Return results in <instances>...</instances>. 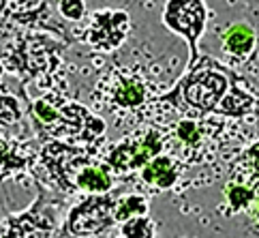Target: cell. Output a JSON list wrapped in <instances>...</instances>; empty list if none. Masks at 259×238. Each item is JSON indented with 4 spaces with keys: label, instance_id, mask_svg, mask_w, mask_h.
I'll use <instances>...</instances> for the list:
<instances>
[{
    "label": "cell",
    "instance_id": "obj_15",
    "mask_svg": "<svg viewBox=\"0 0 259 238\" xmlns=\"http://www.w3.org/2000/svg\"><path fill=\"white\" fill-rule=\"evenodd\" d=\"M150 213V202L142 193H128L116 197V208H114V221L120 225L135 217H148Z\"/></svg>",
    "mask_w": 259,
    "mask_h": 238
},
{
    "label": "cell",
    "instance_id": "obj_2",
    "mask_svg": "<svg viewBox=\"0 0 259 238\" xmlns=\"http://www.w3.org/2000/svg\"><path fill=\"white\" fill-rule=\"evenodd\" d=\"M36 131L50 140L92 146L103 140L107 125L95 116L88 107L71 103L60 95H48L36 99L30 107Z\"/></svg>",
    "mask_w": 259,
    "mask_h": 238
},
{
    "label": "cell",
    "instance_id": "obj_7",
    "mask_svg": "<svg viewBox=\"0 0 259 238\" xmlns=\"http://www.w3.org/2000/svg\"><path fill=\"white\" fill-rule=\"evenodd\" d=\"M163 24L189 41V69L197 62V39L206 26V5L201 0H167L163 9Z\"/></svg>",
    "mask_w": 259,
    "mask_h": 238
},
{
    "label": "cell",
    "instance_id": "obj_18",
    "mask_svg": "<svg viewBox=\"0 0 259 238\" xmlns=\"http://www.w3.org/2000/svg\"><path fill=\"white\" fill-rule=\"evenodd\" d=\"M20 116H22L20 103H17L11 95H5L3 90H0V127L17 123Z\"/></svg>",
    "mask_w": 259,
    "mask_h": 238
},
{
    "label": "cell",
    "instance_id": "obj_4",
    "mask_svg": "<svg viewBox=\"0 0 259 238\" xmlns=\"http://www.w3.org/2000/svg\"><path fill=\"white\" fill-rule=\"evenodd\" d=\"M165 152V133L159 125H142L114 144H105L99 154L114 174L140 172L156 154Z\"/></svg>",
    "mask_w": 259,
    "mask_h": 238
},
{
    "label": "cell",
    "instance_id": "obj_19",
    "mask_svg": "<svg viewBox=\"0 0 259 238\" xmlns=\"http://www.w3.org/2000/svg\"><path fill=\"white\" fill-rule=\"evenodd\" d=\"M58 11L64 20L69 22H79L86 13V3L84 0H60L58 3Z\"/></svg>",
    "mask_w": 259,
    "mask_h": 238
},
{
    "label": "cell",
    "instance_id": "obj_5",
    "mask_svg": "<svg viewBox=\"0 0 259 238\" xmlns=\"http://www.w3.org/2000/svg\"><path fill=\"white\" fill-rule=\"evenodd\" d=\"M114 208H116V195L103 193V195H86L79 200L69 215L67 221L60 227L58 238H90L99 236L109 230L114 221Z\"/></svg>",
    "mask_w": 259,
    "mask_h": 238
},
{
    "label": "cell",
    "instance_id": "obj_9",
    "mask_svg": "<svg viewBox=\"0 0 259 238\" xmlns=\"http://www.w3.org/2000/svg\"><path fill=\"white\" fill-rule=\"evenodd\" d=\"M131 30V17L124 11H99L92 13L86 28V41L99 52H112L124 43Z\"/></svg>",
    "mask_w": 259,
    "mask_h": 238
},
{
    "label": "cell",
    "instance_id": "obj_3",
    "mask_svg": "<svg viewBox=\"0 0 259 238\" xmlns=\"http://www.w3.org/2000/svg\"><path fill=\"white\" fill-rule=\"evenodd\" d=\"M161 129L165 133V154L178 159L184 166H191L212 157L221 135L227 129V123L221 116L178 118Z\"/></svg>",
    "mask_w": 259,
    "mask_h": 238
},
{
    "label": "cell",
    "instance_id": "obj_21",
    "mask_svg": "<svg viewBox=\"0 0 259 238\" xmlns=\"http://www.w3.org/2000/svg\"><path fill=\"white\" fill-rule=\"evenodd\" d=\"M3 73H5V67H3V62H0V77H3Z\"/></svg>",
    "mask_w": 259,
    "mask_h": 238
},
{
    "label": "cell",
    "instance_id": "obj_10",
    "mask_svg": "<svg viewBox=\"0 0 259 238\" xmlns=\"http://www.w3.org/2000/svg\"><path fill=\"white\" fill-rule=\"evenodd\" d=\"M184 170H187L184 163L161 152L140 170V180L146 187H150L152 191H167V189L176 187V182L180 180Z\"/></svg>",
    "mask_w": 259,
    "mask_h": 238
},
{
    "label": "cell",
    "instance_id": "obj_11",
    "mask_svg": "<svg viewBox=\"0 0 259 238\" xmlns=\"http://www.w3.org/2000/svg\"><path fill=\"white\" fill-rule=\"evenodd\" d=\"M114 182H116L114 172L105 166L99 154L97 159L86 163V166L75 174V178H73V193L103 195L114 189Z\"/></svg>",
    "mask_w": 259,
    "mask_h": 238
},
{
    "label": "cell",
    "instance_id": "obj_14",
    "mask_svg": "<svg viewBox=\"0 0 259 238\" xmlns=\"http://www.w3.org/2000/svg\"><path fill=\"white\" fill-rule=\"evenodd\" d=\"M255 48V30L248 24H234L229 26L223 34V50L229 52L231 56L244 58Z\"/></svg>",
    "mask_w": 259,
    "mask_h": 238
},
{
    "label": "cell",
    "instance_id": "obj_16",
    "mask_svg": "<svg viewBox=\"0 0 259 238\" xmlns=\"http://www.w3.org/2000/svg\"><path fill=\"white\" fill-rule=\"evenodd\" d=\"M225 204H227V215H236V213H242V210H248L255 200L253 189L248 185H242V182H236V180H229L225 185Z\"/></svg>",
    "mask_w": 259,
    "mask_h": 238
},
{
    "label": "cell",
    "instance_id": "obj_20",
    "mask_svg": "<svg viewBox=\"0 0 259 238\" xmlns=\"http://www.w3.org/2000/svg\"><path fill=\"white\" fill-rule=\"evenodd\" d=\"M248 213H251L253 221H257V223H259V195L253 200V204H251V208H248Z\"/></svg>",
    "mask_w": 259,
    "mask_h": 238
},
{
    "label": "cell",
    "instance_id": "obj_12",
    "mask_svg": "<svg viewBox=\"0 0 259 238\" xmlns=\"http://www.w3.org/2000/svg\"><path fill=\"white\" fill-rule=\"evenodd\" d=\"M34 159L36 154L30 144L0 137V182L15 172H24L32 168Z\"/></svg>",
    "mask_w": 259,
    "mask_h": 238
},
{
    "label": "cell",
    "instance_id": "obj_1",
    "mask_svg": "<svg viewBox=\"0 0 259 238\" xmlns=\"http://www.w3.org/2000/svg\"><path fill=\"white\" fill-rule=\"evenodd\" d=\"M236 82V73L203 56L189 69L178 86L156 99V107H159L156 112L169 107L180 112V118H206L214 114V109Z\"/></svg>",
    "mask_w": 259,
    "mask_h": 238
},
{
    "label": "cell",
    "instance_id": "obj_17",
    "mask_svg": "<svg viewBox=\"0 0 259 238\" xmlns=\"http://www.w3.org/2000/svg\"><path fill=\"white\" fill-rule=\"evenodd\" d=\"M156 223L150 217H135L120 223V238H154Z\"/></svg>",
    "mask_w": 259,
    "mask_h": 238
},
{
    "label": "cell",
    "instance_id": "obj_6",
    "mask_svg": "<svg viewBox=\"0 0 259 238\" xmlns=\"http://www.w3.org/2000/svg\"><path fill=\"white\" fill-rule=\"evenodd\" d=\"M60 227L56 221V202L43 193L26 213L5 219V230L0 227L3 238H58Z\"/></svg>",
    "mask_w": 259,
    "mask_h": 238
},
{
    "label": "cell",
    "instance_id": "obj_8",
    "mask_svg": "<svg viewBox=\"0 0 259 238\" xmlns=\"http://www.w3.org/2000/svg\"><path fill=\"white\" fill-rule=\"evenodd\" d=\"M101 93L114 112H140L148 103L146 82L126 71H109L101 82Z\"/></svg>",
    "mask_w": 259,
    "mask_h": 238
},
{
    "label": "cell",
    "instance_id": "obj_13",
    "mask_svg": "<svg viewBox=\"0 0 259 238\" xmlns=\"http://www.w3.org/2000/svg\"><path fill=\"white\" fill-rule=\"evenodd\" d=\"M255 109H257V99L248 93L246 82L242 77H238V82L231 86V90L223 97V101L214 109V116L244 118L248 114H253Z\"/></svg>",
    "mask_w": 259,
    "mask_h": 238
}]
</instances>
